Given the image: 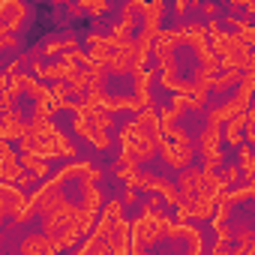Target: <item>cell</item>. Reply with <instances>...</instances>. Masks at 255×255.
Returning <instances> with one entry per match:
<instances>
[{"label": "cell", "mask_w": 255, "mask_h": 255, "mask_svg": "<svg viewBox=\"0 0 255 255\" xmlns=\"http://www.w3.org/2000/svg\"><path fill=\"white\" fill-rule=\"evenodd\" d=\"M162 141V129H159V111L144 108L135 114L132 123H126L120 129V156L132 159V162H144L156 153Z\"/></svg>", "instance_id": "obj_1"}, {"label": "cell", "mask_w": 255, "mask_h": 255, "mask_svg": "<svg viewBox=\"0 0 255 255\" xmlns=\"http://www.w3.org/2000/svg\"><path fill=\"white\" fill-rule=\"evenodd\" d=\"M21 150L24 153H33V156H39V159H57V156H66V159H75L78 156V150H75V144L69 141V135H63L57 126L51 123V120H30V123H24V132H21Z\"/></svg>", "instance_id": "obj_2"}, {"label": "cell", "mask_w": 255, "mask_h": 255, "mask_svg": "<svg viewBox=\"0 0 255 255\" xmlns=\"http://www.w3.org/2000/svg\"><path fill=\"white\" fill-rule=\"evenodd\" d=\"M168 222H171V216L165 213V207L156 198H150L144 204V213L135 222H129V243L132 246H141V249L150 246V243H156L159 237H165Z\"/></svg>", "instance_id": "obj_3"}, {"label": "cell", "mask_w": 255, "mask_h": 255, "mask_svg": "<svg viewBox=\"0 0 255 255\" xmlns=\"http://www.w3.org/2000/svg\"><path fill=\"white\" fill-rule=\"evenodd\" d=\"M159 153H162V159L171 165V168H189V162H192V156H195V147H192V138L183 132V129H174L159 141V147H156Z\"/></svg>", "instance_id": "obj_4"}, {"label": "cell", "mask_w": 255, "mask_h": 255, "mask_svg": "<svg viewBox=\"0 0 255 255\" xmlns=\"http://www.w3.org/2000/svg\"><path fill=\"white\" fill-rule=\"evenodd\" d=\"M198 144H201V156H204V171H219L222 159H225V153H222V126L207 120Z\"/></svg>", "instance_id": "obj_5"}, {"label": "cell", "mask_w": 255, "mask_h": 255, "mask_svg": "<svg viewBox=\"0 0 255 255\" xmlns=\"http://www.w3.org/2000/svg\"><path fill=\"white\" fill-rule=\"evenodd\" d=\"M78 69H81V66H75V63H69V60L60 57V60H54V63H45V66L36 63V66H33V78H36V81H54V84H57V81H66V84H69V81L78 75Z\"/></svg>", "instance_id": "obj_6"}, {"label": "cell", "mask_w": 255, "mask_h": 255, "mask_svg": "<svg viewBox=\"0 0 255 255\" xmlns=\"http://www.w3.org/2000/svg\"><path fill=\"white\" fill-rule=\"evenodd\" d=\"M21 174H24V168H21V162H18L15 150H12V144L3 141V144H0V183H12V186H15V180H18Z\"/></svg>", "instance_id": "obj_7"}, {"label": "cell", "mask_w": 255, "mask_h": 255, "mask_svg": "<svg viewBox=\"0 0 255 255\" xmlns=\"http://www.w3.org/2000/svg\"><path fill=\"white\" fill-rule=\"evenodd\" d=\"M249 126H252V108L243 111L240 117H231V120H228V126L222 129V141L231 144V147L246 144V129H249Z\"/></svg>", "instance_id": "obj_8"}, {"label": "cell", "mask_w": 255, "mask_h": 255, "mask_svg": "<svg viewBox=\"0 0 255 255\" xmlns=\"http://www.w3.org/2000/svg\"><path fill=\"white\" fill-rule=\"evenodd\" d=\"M141 15H144V30H141V36H147V39H156V36H159V30H162L159 24H162V15H165V3H162V0L144 3Z\"/></svg>", "instance_id": "obj_9"}, {"label": "cell", "mask_w": 255, "mask_h": 255, "mask_svg": "<svg viewBox=\"0 0 255 255\" xmlns=\"http://www.w3.org/2000/svg\"><path fill=\"white\" fill-rule=\"evenodd\" d=\"M24 201H27V195H24L18 186H12V183H0V219H3V216H12Z\"/></svg>", "instance_id": "obj_10"}, {"label": "cell", "mask_w": 255, "mask_h": 255, "mask_svg": "<svg viewBox=\"0 0 255 255\" xmlns=\"http://www.w3.org/2000/svg\"><path fill=\"white\" fill-rule=\"evenodd\" d=\"M21 132H24V117H21L18 108H12V111H6L3 117H0V144L21 138Z\"/></svg>", "instance_id": "obj_11"}, {"label": "cell", "mask_w": 255, "mask_h": 255, "mask_svg": "<svg viewBox=\"0 0 255 255\" xmlns=\"http://www.w3.org/2000/svg\"><path fill=\"white\" fill-rule=\"evenodd\" d=\"M21 255H57V249L45 234H27L21 240Z\"/></svg>", "instance_id": "obj_12"}, {"label": "cell", "mask_w": 255, "mask_h": 255, "mask_svg": "<svg viewBox=\"0 0 255 255\" xmlns=\"http://www.w3.org/2000/svg\"><path fill=\"white\" fill-rule=\"evenodd\" d=\"M198 183H201V168H183L177 183V192H183L180 201H192L198 195Z\"/></svg>", "instance_id": "obj_13"}, {"label": "cell", "mask_w": 255, "mask_h": 255, "mask_svg": "<svg viewBox=\"0 0 255 255\" xmlns=\"http://www.w3.org/2000/svg\"><path fill=\"white\" fill-rule=\"evenodd\" d=\"M102 204H105V195H102V189L96 186V183H87V180H81V207L87 210V213H99L102 210Z\"/></svg>", "instance_id": "obj_14"}, {"label": "cell", "mask_w": 255, "mask_h": 255, "mask_svg": "<svg viewBox=\"0 0 255 255\" xmlns=\"http://www.w3.org/2000/svg\"><path fill=\"white\" fill-rule=\"evenodd\" d=\"M150 78H153L150 69H138V72H135V99H138L144 108H150Z\"/></svg>", "instance_id": "obj_15"}, {"label": "cell", "mask_w": 255, "mask_h": 255, "mask_svg": "<svg viewBox=\"0 0 255 255\" xmlns=\"http://www.w3.org/2000/svg\"><path fill=\"white\" fill-rule=\"evenodd\" d=\"M228 24H234V30H237L234 36H237L243 45H249V48L255 45V27H252L249 18H228Z\"/></svg>", "instance_id": "obj_16"}, {"label": "cell", "mask_w": 255, "mask_h": 255, "mask_svg": "<svg viewBox=\"0 0 255 255\" xmlns=\"http://www.w3.org/2000/svg\"><path fill=\"white\" fill-rule=\"evenodd\" d=\"M21 168H27V174H33V177H45L48 174V162L45 159H39V156H33V153H24L21 150Z\"/></svg>", "instance_id": "obj_17"}, {"label": "cell", "mask_w": 255, "mask_h": 255, "mask_svg": "<svg viewBox=\"0 0 255 255\" xmlns=\"http://www.w3.org/2000/svg\"><path fill=\"white\" fill-rule=\"evenodd\" d=\"M240 177H246V183H252L255 180V156H252V150H249V144H240Z\"/></svg>", "instance_id": "obj_18"}, {"label": "cell", "mask_w": 255, "mask_h": 255, "mask_svg": "<svg viewBox=\"0 0 255 255\" xmlns=\"http://www.w3.org/2000/svg\"><path fill=\"white\" fill-rule=\"evenodd\" d=\"M228 255H255V240H252V231H240V243H237V249H231Z\"/></svg>", "instance_id": "obj_19"}, {"label": "cell", "mask_w": 255, "mask_h": 255, "mask_svg": "<svg viewBox=\"0 0 255 255\" xmlns=\"http://www.w3.org/2000/svg\"><path fill=\"white\" fill-rule=\"evenodd\" d=\"M255 195V183H246V186H240V189H225V198H228V207L234 204V201H246V198H252Z\"/></svg>", "instance_id": "obj_20"}, {"label": "cell", "mask_w": 255, "mask_h": 255, "mask_svg": "<svg viewBox=\"0 0 255 255\" xmlns=\"http://www.w3.org/2000/svg\"><path fill=\"white\" fill-rule=\"evenodd\" d=\"M78 9L90 12V15H102V12H108V3H102V0H81Z\"/></svg>", "instance_id": "obj_21"}, {"label": "cell", "mask_w": 255, "mask_h": 255, "mask_svg": "<svg viewBox=\"0 0 255 255\" xmlns=\"http://www.w3.org/2000/svg\"><path fill=\"white\" fill-rule=\"evenodd\" d=\"M15 42H18V36H15V33H9V30L0 27V48H15Z\"/></svg>", "instance_id": "obj_22"}, {"label": "cell", "mask_w": 255, "mask_h": 255, "mask_svg": "<svg viewBox=\"0 0 255 255\" xmlns=\"http://www.w3.org/2000/svg\"><path fill=\"white\" fill-rule=\"evenodd\" d=\"M219 177H222V183L228 186V183H237V180H240V171H237V168L231 165V168H225V171H222Z\"/></svg>", "instance_id": "obj_23"}, {"label": "cell", "mask_w": 255, "mask_h": 255, "mask_svg": "<svg viewBox=\"0 0 255 255\" xmlns=\"http://www.w3.org/2000/svg\"><path fill=\"white\" fill-rule=\"evenodd\" d=\"M135 198H138V192H135L132 186H126V192H123V198H120V201H123V204H135Z\"/></svg>", "instance_id": "obj_24"}, {"label": "cell", "mask_w": 255, "mask_h": 255, "mask_svg": "<svg viewBox=\"0 0 255 255\" xmlns=\"http://www.w3.org/2000/svg\"><path fill=\"white\" fill-rule=\"evenodd\" d=\"M201 9H204V15H207V18H213V15L219 12V6H216V3H201Z\"/></svg>", "instance_id": "obj_25"}, {"label": "cell", "mask_w": 255, "mask_h": 255, "mask_svg": "<svg viewBox=\"0 0 255 255\" xmlns=\"http://www.w3.org/2000/svg\"><path fill=\"white\" fill-rule=\"evenodd\" d=\"M6 93H9V78H6V75H0V99H3Z\"/></svg>", "instance_id": "obj_26"}, {"label": "cell", "mask_w": 255, "mask_h": 255, "mask_svg": "<svg viewBox=\"0 0 255 255\" xmlns=\"http://www.w3.org/2000/svg\"><path fill=\"white\" fill-rule=\"evenodd\" d=\"M33 180H36V177H33V174H27V171H24V174H21V177H18V180H15V186H27V183H33Z\"/></svg>", "instance_id": "obj_27"}, {"label": "cell", "mask_w": 255, "mask_h": 255, "mask_svg": "<svg viewBox=\"0 0 255 255\" xmlns=\"http://www.w3.org/2000/svg\"><path fill=\"white\" fill-rule=\"evenodd\" d=\"M174 9H177V12H180V15H183V12H186V9H189V3H186V0H177V6H174Z\"/></svg>", "instance_id": "obj_28"}]
</instances>
